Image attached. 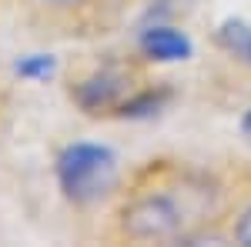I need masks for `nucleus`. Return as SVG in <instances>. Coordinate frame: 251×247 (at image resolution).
Returning a JSON list of instances; mask_svg holds the SVG:
<instances>
[{
    "label": "nucleus",
    "instance_id": "obj_1",
    "mask_svg": "<svg viewBox=\"0 0 251 247\" xmlns=\"http://www.w3.org/2000/svg\"><path fill=\"white\" fill-rule=\"evenodd\" d=\"M57 184L67 201L97 204L117 187V154L104 144H71L57 157Z\"/></svg>",
    "mask_w": 251,
    "mask_h": 247
},
{
    "label": "nucleus",
    "instance_id": "obj_2",
    "mask_svg": "<svg viewBox=\"0 0 251 247\" xmlns=\"http://www.w3.org/2000/svg\"><path fill=\"white\" fill-rule=\"evenodd\" d=\"M188 210L171 194H137L121 207V230L131 241H174L188 224Z\"/></svg>",
    "mask_w": 251,
    "mask_h": 247
},
{
    "label": "nucleus",
    "instance_id": "obj_3",
    "mask_svg": "<svg viewBox=\"0 0 251 247\" xmlns=\"http://www.w3.org/2000/svg\"><path fill=\"white\" fill-rule=\"evenodd\" d=\"M124 90H127V77L121 70H97L74 87V100L84 111L97 114V111H107V107H121Z\"/></svg>",
    "mask_w": 251,
    "mask_h": 247
},
{
    "label": "nucleus",
    "instance_id": "obj_4",
    "mask_svg": "<svg viewBox=\"0 0 251 247\" xmlns=\"http://www.w3.org/2000/svg\"><path fill=\"white\" fill-rule=\"evenodd\" d=\"M141 54L151 60H161V64H174V60H188L194 54L191 40L184 30H174V27H164V23H154V27H144L141 30Z\"/></svg>",
    "mask_w": 251,
    "mask_h": 247
},
{
    "label": "nucleus",
    "instance_id": "obj_5",
    "mask_svg": "<svg viewBox=\"0 0 251 247\" xmlns=\"http://www.w3.org/2000/svg\"><path fill=\"white\" fill-rule=\"evenodd\" d=\"M218 44H221L231 57L245 60L251 67V23L248 20H238V17L225 20V23L218 27Z\"/></svg>",
    "mask_w": 251,
    "mask_h": 247
},
{
    "label": "nucleus",
    "instance_id": "obj_6",
    "mask_svg": "<svg viewBox=\"0 0 251 247\" xmlns=\"http://www.w3.org/2000/svg\"><path fill=\"white\" fill-rule=\"evenodd\" d=\"M168 100H171V90H168V87H148V90H141V94H134V97H124L121 107H117V114L121 117H151V114H157Z\"/></svg>",
    "mask_w": 251,
    "mask_h": 247
},
{
    "label": "nucleus",
    "instance_id": "obj_7",
    "mask_svg": "<svg viewBox=\"0 0 251 247\" xmlns=\"http://www.w3.org/2000/svg\"><path fill=\"white\" fill-rule=\"evenodd\" d=\"M17 74L30 77V80L50 77L54 74V57H44V54H37V57H24V60H17Z\"/></svg>",
    "mask_w": 251,
    "mask_h": 247
},
{
    "label": "nucleus",
    "instance_id": "obj_8",
    "mask_svg": "<svg viewBox=\"0 0 251 247\" xmlns=\"http://www.w3.org/2000/svg\"><path fill=\"white\" fill-rule=\"evenodd\" d=\"M234 237H238V244L251 247V207L238 217V224H234Z\"/></svg>",
    "mask_w": 251,
    "mask_h": 247
},
{
    "label": "nucleus",
    "instance_id": "obj_9",
    "mask_svg": "<svg viewBox=\"0 0 251 247\" xmlns=\"http://www.w3.org/2000/svg\"><path fill=\"white\" fill-rule=\"evenodd\" d=\"M40 3H50V7H74L80 0H40Z\"/></svg>",
    "mask_w": 251,
    "mask_h": 247
},
{
    "label": "nucleus",
    "instance_id": "obj_10",
    "mask_svg": "<svg viewBox=\"0 0 251 247\" xmlns=\"http://www.w3.org/2000/svg\"><path fill=\"white\" fill-rule=\"evenodd\" d=\"M241 131H245V134H248V137H251V111H248V114H245V117H241Z\"/></svg>",
    "mask_w": 251,
    "mask_h": 247
}]
</instances>
